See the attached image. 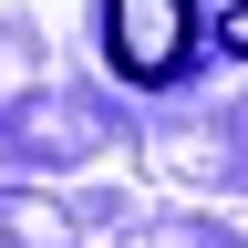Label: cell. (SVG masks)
I'll return each instance as SVG.
<instances>
[{
	"mask_svg": "<svg viewBox=\"0 0 248 248\" xmlns=\"http://www.w3.org/2000/svg\"><path fill=\"white\" fill-rule=\"evenodd\" d=\"M104 52L124 83H176L197 62V0H104Z\"/></svg>",
	"mask_w": 248,
	"mask_h": 248,
	"instance_id": "6da1fadb",
	"label": "cell"
},
{
	"mask_svg": "<svg viewBox=\"0 0 248 248\" xmlns=\"http://www.w3.org/2000/svg\"><path fill=\"white\" fill-rule=\"evenodd\" d=\"M217 42H228V52L248 62V0H238V11H228V21H217Z\"/></svg>",
	"mask_w": 248,
	"mask_h": 248,
	"instance_id": "7a4b0ae2",
	"label": "cell"
}]
</instances>
